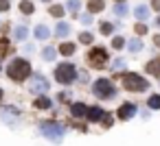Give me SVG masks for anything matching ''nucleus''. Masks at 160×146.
Instances as JSON below:
<instances>
[{"instance_id": "33", "label": "nucleus", "mask_w": 160, "mask_h": 146, "mask_svg": "<svg viewBox=\"0 0 160 146\" xmlns=\"http://www.w3.org/2000/svg\"><path fill=\"white\" fill-rule=\"evenodd\" d=\"M81 22H83V24H92V13L83 16V18H81Z\"/></svg>"}, {"instance_id": "13", "label": "nucleus", "mask_w": 160, "mask_h": 146, "mask_svg": "<svg viewBox=\"0 0 160 146\" xmlns=\"http://www.w3.org/2000/svg\"><path fill=\"white\" fill-rule=\"evenodd\" d=\"M134 16H136L138 20H147V18H149V7H145V5L136 7V9H134Z\"/></svg>"}, {"instance_id": "15", "label": "nucleus", "mask_w": 160, "mask_h": 146, "mask_svg": "<svg viewBox=\"0 0 160 146\" xmlns=\"http://www.w3.org/2000/svg\"><path fill=\"white\" fill-rule=\"evenodd\" d=\"M127 48H129L132 52H140V50H142V42H140V37L129 39V42H127Z\"/></svg>"}, {"instance_id": "11", "label": "nucleus", "mask_w": 160, "mask_h": 146, "mask_svg": "<svg viewBox=\"0 0 160 146\" xmlns=\"http://www.w3.org/2000/svg\"><path fill=\"white\" fill-rule=\"evenodd\" d=\"M35 37H38V39H48V37H51V29L44 26V24H38V26H35Z\"/></svg>"}, {"instance_id": "18", "label": "nucleus", "mask_w": 160, "mask_h": 146, "mask_svg": "<svg viewBox=\"0 0 160 146\" xmlns=\"http://www.w3.org/2000/svg\"><path fill=\"white\" fill-rule=\"evenodd\" d=\"M20 11H22L24 16H31V13L35 11V7H33V2H29V0H22V2H20Z\"/></svg>"}, {"instance_id": "10", "label": "nucleus", "mask_w": 160, "mask_h": 146, "mask_svg": "<svg viewBox=\"0 0 160 146\" xmlns=\"http://www.w3.org/2000/svg\"><path fill=\"white\" fill-rule=\"evenodd\" d=\"M105 9V2H103V0H90V2H88V11L90 13H101Z\"/></svg>"}, {"instance_id": "40", "label": "nucleus", "mask_w": 160, "mask_h": 146, "mask_svg": "<svg viewBox=\"0 0 160 146\" xmlns=\"http://www.w3.org/2000/svg\"><path fill=\"white\" fill-rule=\"evenodd\" d=\"M44 2H51V0H44Z\"/></svg>"}, {"instance_id": "12", "label": "nucleus", "mask_w": 160, "mask_h": 146, "mask_svg": "<svg viewBox=\"0 0 160 146\" xmlns=\"http://www.w3.org/2000/svg\"><path fill=\"white\" fill-rule=\"evenodd\" d=\"M86 116H88L92 122H97V120H101L103 109H101V107H90V109H86Z\"/></svg>"}, {"instance_id": "39", "label": "nucleus", "mask_w": 160, "mask_h": 146, "mask_svg": "<svg viewBox=\"0 0 160 146\" xmlns=\"http://www.w3.org/2000/svg\"><path fill=\"white\" fill-rule=\"evenodd\" d=\"M0 98H2V89H0Z\"/></svg>"}, {"instance_id": "35", "label": "nucleus", "mask_w": 160, "mask_h": 146, "mask_svg": "<svg viewBox=\"0 0 160 146\" xmlns=\"http://www.w3.org/2000/svg\"><path fill=\"white\" fill-rule=\"evenodd\" d=\"M151 7H153L156 11H160V0H151Z\"/></svg>"}, {"instance_id": "3", "label": "nucleus", "mask_w": 160, "mask_h": 146, "mask_svg": "<svg viewBox=\"0 0 160 146\" xmlns=\"http://www.w3.org/2000/svg\"><path fill=\"white\" fill-rule=\"evenodd\" d=\"M123 85H125V89H129V92H142V89H149V81L142 79V76L136 74V72H127V74L123 76Z\"/></svg>"}, {"instance_id": "16", "label": "nucleus", "mask_w": 160, "mask_h": 146, "mask_svg": "<svg viewBox=\"0 0 160 146\" xmlns=\"http://www.w3.org/2000/svg\"><path fill=\"white\" fill-rule=\"evenodd\" d=\"M33 107H38V109H48V107H51V100H48L46 96H38L35 103H33Z\"/></svg>"}, {"instance_id": "30", "label": "nucleus", "mask_w": 160, "mask_h": 146, "mask_svg": "<svg viewBox=\"0 0 160 146\" xmlns=\"http://www.w3.org/2000/svg\"><path fill=\"white\" fill-rule=\"evenodd\" d=\"M101 122H103V126H112V122H114V118H112L110 113H103V116H101Z\"/></svg>"}, {"instance_id": "14", "label": "nucleus", "mask_w": 160, "mask_h": 146, "mask_svg": "<svg viewBox=\"0 0 160 146\" xmlns=\"http://www.w3.org/2000/svg\"><path fill=\"white\" fill-rule=\"evenodd\" d=\"M55 33H57V37H66V35L70 33V24H68V22H59L57 29H55Z\"/></svg>"}, {"instance_id": "9", "label": "nucleus", "mask_w": 160, "mask_h": 146, "mask_svg": "<svg viewBox=\"0 0 160 146\" xmlns=\"http://www.w3.org/2000/svg\"><path fill=\"white\" fill-rule=\"evenodd\" d=\"M145 70L147 72H151L153 76H160V57H156V59H151L147 66H145Z\"/></svg>"}, {"instance_id": "4", "label": "nucleus", "mask_w": 160, "mask_h": 146, "mask_svg": "<svg viewBox=\"0 0 160 146\" xmlns=\"http://www.w3.org/2000/svg\"><path fill=\"white\" fill-rule=\"evenodd\" d=\"M92 92H94V96L97 98H112L114 94H116V89H114V85L110 83V79H97L94 83H92Z\"/></svg>"}, {"instance_id": "29", "label": "nucleus", "mask_w": 160, "mask_h": 146, "mask_svg": "<svg viewBox=\"0 0 160 146\" xmlns=\"http://www.w3.org/2000/svg\"><path fill=\"white\" fill-rule=\"evenodd\" d=\"M112 31H114V26H112L110 22H103V24H101V33H103V35H110Z\"/></svg>"}, {"instance_id": "20", "label": "nucleus", "mask_w": 160, "mask_h": 146, "mask_svg": "<svg viewBox=\"0 0 160 146\" xmlns=\"http://www.w3.org/2000/svg\"><path fill=\"white\" fill-rule=\"evenodd\" d=\"M147 107H151V109H160V94H153V96H149V100H147Z\"/></svg>"}, {"instance_id": "8", "label": "nucleus", "mask_w": 160, "mask_h": 146, "mask_svg": "<svg viewBox=\"0 0 160 146\" xmlns=\"http://www.w3.org/2000/svg\"><path fill=\"white\" fill-rule=\"evenodd\" d=\"M134 113H136V107L132 103H125V105L118 107V118L121 120H129V118H134Z\"/></svg>"}, {"instance_id": "31", "label": "nucleus", "mask_w": 160, "mask_h": 146, "mask_svg": "<svg viewBox=\"0 0 160 146\" xmlns=\"http://www.w3.org/2000/svg\"><path fill=\"white\" fill-rule=\"evenodd\" d=\"M7 50H9V42L5 37H0V55H5Z\"/></svg>"}, {"instance_id": "32", "label": "nucleus", "mask_w": 160, "mask_h": 146, "mask_svg": "<svg viewBox=\"0 0 160 146\" xmlns=\"http://www.w3.org/2000/svg\"><path fill=\"white\" fill-rule=\"evenodd\" d=\"M9 9V0H0V11H7Z\"/></svg>"}, {"instance_id": "2", "label": "nucleus", "mask_w": 160, "mask_h": 146, "mask_svg": "<svg viewBox=\"0 0 160 146\" xmlns=\"http://www.w3.org/2000/svg\"><path fill=\"white\" fill-rule=\"evenodd\" d=\"M77 76V68L72 63H59L55 68V81L62 83V85H70Z\"/></svg>"}, {"instance_id": "27", "label": "nucleus", "mask_w": 160, "mask_h": 146, "mask_svg": "<svg viewBox=\"0 0 160 146\" xmlns=\"http://www.w3.org/2000/svg\"><path fill=\"white\" fill-rule=\"evenodd\" d=\"M134 31H136V35H145V33H147V24H145V22H138V24L134 26Z\"/></svg>"}, {"instance_id": "21", "label": "nucleus", "mask_w": 160, "mask_h": 146, "mask_svg": "<svg viewBox=\"0 0 160 146\" xmlns=\"http://www.w3.org/2000/svg\"><path fill=\"white\" fill-rule=\"evenodd\" d=\"M114 13L116 16H127V2H116L114 5Z\"/></svg>"}, {"instance_id": "34", "label": "nucleus", "mask_w": 160, "mask_h": 146, "mask_svg": "<svg viewBox=\"0 0 160 146\" xmlns=\"http://www.w3.org/2000/svg\"><path fill=\"white\" fill-rule=\"evenodd\" d=\"M114 68H125V61H123V59H116V61H114Z\"/></svg>"}, {"instance_id": "7", "label": "nucleus", "mask_w": 160, "mask_h": 146, "mask_svg": "<svg viewBox=\"0 0 160 146\" xmlns=\"http://www.w3.org/2000/svg\"><path fill=\"white\" fill-rule=\"evenodd\" d=\"M46 89H48V81H46L42 74H33V79H31V92L44 94Z\"/></svg>"}, {"instance_id": "24", "label": "nucleus", "mask_w": 160, "mask_h": 146, "mask_svg": "<svg viewBox=\"0 0 160 146\" xmlns=\"http://www.w3.org/2000/svg\"><path fill=\"white\" fill-rule=\"evenodd\" d=\"M79 7H81V5H79V0H68V2H66V9H68V11H72V13H77V11H79Z\"/></svg>"}, {"instance_id": "5", "label": "nucleus", "mask_w": 160, "mask_h": 146, "mask_svg": "<svg viewBox=\"0 0 160 146\" xmlns=\"http://www.w3.org/2000/svg\"><path fill=\"white\" fill-rule=\"evenodd\" d=\"M40 133L51 137L53 142H59L64 137V129L59 124H55V122H40Z\"/></svg>"}, {"instance_id": "37", "label": "nucleus", "mask_w": 160, "mask_h": 146, "mask_svg": "<svg viewBox=\"0 0 160 146\" xmlns=\"http://www.w3.org/2000/svg\"><path fill=\"white\" fill-rule=\"evenodd\" d=\"M156 26H160V16H158V18H156Z\"/></svg>"}, {"instance_id": "1", "label": "nucleus", "mask_w": 160, "mask_h": 146, "mask_svg": "<svg viewBox=\"0 0 160 146\" xmlns=\"http://www.w3.org/2000/svg\"><path fill=\"white\" fill-rule=\"evenodd\" d=\"M7 74H9L11 81H24V79L31 76V66H29V61H24V59H13V61L7 66Z\"/></svg>"}, {"instance_id": "17", "label": "nucleus", "mask_w": 160, "mask_h": 146, "mask_svg": "<svg viewBox=\"0 0 160 146\" xmlns=\"http://www.w3.org/2000/svg\"><path fill=\"white\" fill-rule=\"evenodd\" d=\"M86 109H88V107H86L83 103H75L70 111H72V116H75V118H79V116H86Z\"/></svg>"}, {"instance_id": "22", "label": "nucleus", "mask_w": 160, "mask_h": 146, "mask_svg": "<svg viewBox=\"0 0 160 146\" xmlns=\"http://www.w3.org/2000/svg\"><path fill=\"white\" fill-rule=\"evenodd\" d=\"M13 35H16L20 42H24V39H27V35H29V31H27V26H18V29L13 31Z\"/></svg>"}, {"instance_id": "36", "label": "nucleus", "mask_w": 160, "mask_h": 146, "mask_svg": "<svg viewBox=\"0 0 160 146\" xmlns=\"http://www.w3.org/2000/svg\"><path fill=\"white\" fill-rule=\"evenodd\" d=\"M153 44H156V46H160V35H156V37H153Z\"/></svg>"}, {"instance_id": "23", "label": "nucleus", "mask_w": 160, "mask_h": 146, "mask_svg": "<svg viewBox=\"0 0 160 146\" xmlns=\"http://www.w3.org/2000/svg\"><path fill=\"white\" fill-rule=\"evenodd\" d=\"M55 52H57V50L48 46V48H44V52H42V57H44L46 61H53V59H55Z\"/></svg>"}, {"instance_id": "19", "label": "nucleus", "mask_w": 160, "mask_h": 146, "mask_svg": "<svg viewBox=\"0 0 160 146\" xmlns=\"http://www.w3.org/2000/svg\"><path fill=\"white\" fill-rule=\"evenodd\" d=\"M59 52H62V55H66V57H70V55L75 52V44H70V42H64V44L59 46Z\"/></svg>"}, {"instance_id": "25", "label": "nucleus", "mask_w": 160, "mask_h": 146, "mask_svg": "<svg viewBox=\"0 0 160 146\" xmlns=\"http://www.w3.org/2000/svg\"><path fill=\"white\" fill-rule=\"evenodd\" d=\"M48 11H51V16H53V18H62V16H64V11H66V9H64V7H59V5H57V7H51V9H48Z\"/></svg>"}, {"instance_id": "28", "label": "nucleus", "mask_w": 160, "mask_h": 146, "mask_svg": "<svg viewBox=\"0 0 160 146\" xmlns=\"http://www.w3.org/2000/svg\"><path fill=\"white\" fill-rule=\"evenodd\" d=\"M79 42H81V44H90V42H92V33L83 31V33L79 35Z\"/></svg>"}, {"instance_id": "6", "label": "nucleus", "mask_w": 160, "mask_h": 146, "mask_svg": "<svg viewBox=\"0 0 160 146\" xmlns=\"http://www.w3.org/2000/svg\"><path fill=\"white\" fill-rule=\"evenodd\" d=\"M88 63H90L92 68H103V66L108 63V52H105V48H92V50L88 52Z\"/></svg>"}, {"instance_id": "38", "label": "nucleus", "mask_w": 160, "mask_h": 146, "mask_svg": "<svg viewBox=\"0 0 160 146\" xmlns=\"http://www.w3.org/2000/svg\"><path fill=\"white\" fill-rule=\"evenodd\" d=\"M114 2H127V0H114Z\"/></svg>"}, {"instance_id": "26", "label": "nucleus", "mask_w": 160, "mask_h": 146, "mask_svg": "<svg viewBox=\"0 0 160 146\" xmlns=\"http://www.w3.org/2000/svg\"><path fill=\"white\" fill-rule=\"evenodd\" d=\"M123 46H125V39H123V37H114V39H112V48H114V50H121Z\"/></svg>"}]
</instances>
